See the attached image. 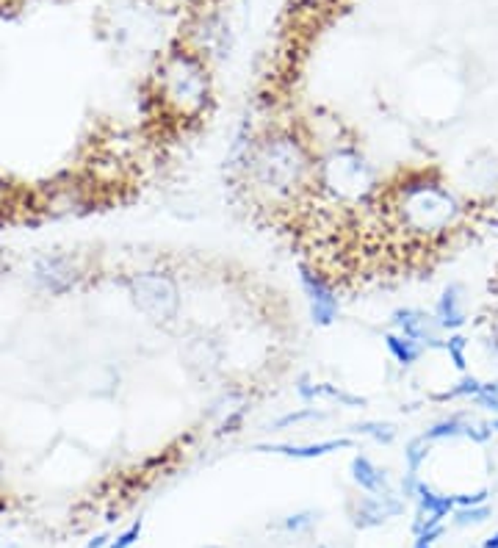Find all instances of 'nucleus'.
<instances>
[{"label": "nucleus", "mask_w": 498, "mask_h": 548, "mask_svg": "<svg viewBox=\"0 0 498 548\" xmlns=\"http://www.w3.org/2000/svg\"><path fill=\"white\" fill-rule=\"evenodd\" d=\"M241 175L266 200L288 203L315 189V153L305 136L275 130L255 139Z\"/></svg>", "instance_id": "1"}, {"label": "nucleus", "mask_w": 498, "mask_h": 548, "mask_svg": "<svg viewBox=\"0 0 498 548\" xmlns=\"http://www.w3.org/2000/svg\"><path fill=\"white\" fill-rule=\"evenodd\" d=\"M155 100L180 122H194L211 103V70L194 51H172L155 75Z\"/></svg>", "instance_id": "2"}, {"label": "nucleus", "mask_w": 498, "mask_h": 548, "mask_svg": "<svg viewBox=\"0 0 498 548\" xmlns=\"http://www.w3.org/2000/svg\"><path fill=\"white\" fill-rule=\"evenodd\" d=\"M404 231L418 236H437L460 219V203L440 180L427 175L407 177L393 189L390 205Z\"/></svg>", "instance_id": "3"}, {"label": "nucleus", "mask_w": 498, "mask_h": 548, "mask_svg": "<svg viewBox=\"0 0 498 548\" xmlns=\"http://www.w3.org/2000/svg\"><path fill=\"white\" fill-rule=\"evenodd\" d=\"M315 189H322L338 203L360 205L377 194L380 180L363 153L341 145L315 156Z\"/></svg>", "instance_id": "4"}, {"label": "nucleus", "mask_w": 498, "mask_h": 548, "mask_svg": "<svg viewBox=\"0 0 498 548\" xmlns=\"http://www.w3.org/2000/svg\"><path fill=\"white\" fill-rule=\"evenodd\" d=\"M130 294L139 305V310H145L153 322H172L180 307V297H177V286L172 278L158 271H145L136 274L130 280Z\"/></svg>", "instance_id": "5"}, {"label": "nucleus", "mask_w": 498, "mask_h": 548, "mask_svg": "<svg viewBox=\"0 0 498 548\" xmlns=\"http://www.w3.org/2000/svg\"><path fill=\"white\" fill-rule=\"evenodd\" d=\"M299 286H302V294L307 299L313 325L315 327L335 325V318L341 313V299H338V291L330 286V280L324 278V274L319 269L299 266Z\"/></svg>", "instance_id": "6"}, {"label": "nucleus", "mask_w": 498, "mask_h": 548, "mask_svg": "<svg viewBox=\"0 0 498 548\" xmlns=\"http://www.w3.org/2000/svg\"><path fill=\"white\" fill-rule=\"evenodd\" d=\"M36 288L48 294H67L80 280V269L72 255H42L31 266Z\"/></svg>", "instance_id": "7"}, {"label": "nucleus", "mask_w": 498, "mask_h": 548, "mask_svg": "<svg viewBox=\"0 0 498 548\" xmlns=\"http://www.w3.org/2000/svg\"><path fill=\"white\" fill-rule=\"evenodd\" d=\"M393 333H401L407 338H416L418 344H424L427 349H443V338H440V327L435 322V316L418 307H399L390 316Z\"/></svg>", "instance_id": "8"}, {"label": "nucleus", "mask_w": 498, "mask_h": 548, "mask_svg": "<svg viewBox=\"0 0 498 548\" xmlns=\"http://www.w3.org/2000/svg\"><path fill=\"white\" fill-rule=\"evenodd\" d=\"M404 513V501L393 493H385V496H363L352 507V524L357 529H374V526H382L385 521L396 518Z\"/></svg>", "instance_id": "9"}, {"label": "nucleus", "mask_w": 498, "mask_h": 548, "mask_svg": "<svg viewBox=\"0 0 498 548\" xmlns=\"http://www.w3.org/2000/svg\"><path fill=\"white\" fill-rule=\"evenodd\" d=\"M89 203V194L78 183H53L51 189H44L36 200V211H42L44 216H67L75 211H83Z\"/></svg>", "instance_id": "10"}, {"label": "nucleus", "mask_w": 498, "mask_h": 548, "mask_svg": "<svg viewBox=\"0 0 498 548\" xmlns=\"http://www.w3.org/2000/svg\"><path fill=\"white\" fill-rule=\"evenodd\" d=\"M343 449H354V438H330V440H319V443H258L252 446V451H263V454H283V457H294V460H315V457L324 454H335Z\"/></svg>", "instance_id": "11"}, {"label": "nucleus", "mask_w": 498, "mask_h": 548, "mask_svg": "<svg viewBox=\"0 0 498 548\" xmlns=\"http://www.w3.org/2000/svg\"><path fill=\"white\" fill-rule=\"evenodd\" d=\"M465 291H463V286H457V283H451L443 294H440V299H437V305H435V322H437V327H440V333H457L465 322H468V310H465V297H463Z\"/></svg>", "instance_id": "12"}, {"label": "nucleus", "mask_w": 498, "mask_h": 548, "mask_svg": "<svg viewBox=\"0 0 498 548\" xmlns=\"http://www.w3.org/2000/svg\"><path fill=\"white\" fill-rule=\"evenodd\" d=\"M349 471H352V482H354L360 490H366V493H371V496L393 493L388 474L371 460V457H366V454H354Z\"/></svg>", "instance_id": "13"}, {"label": "nucleus", "mask_w": 498, "mask_h": 548, "mask_svg": "<svg viewBox=\"0 0 498 548\" xmlns=\"http://www.w3.org/2000/svg\"><path fill=\"white\" fill-rule=\"evenodd\" d=\"M385 349L390 352V357L399 363V365H416L418 360H421V354H424V344H418L416 338H407V335H401V333H388L385 335Z\"/></svg>", "instance_id": "14"}, {"label": "nucleus", "mask_w": 498, "mask_h": 548, "mask_svg": "<svg viewBox=\"0 0 498 548\" xmlns=\"http://www.w3.org/2000/svg\"><path fill=\"white\" fill-rule=\"evenodd\" d=\"M465 424H468V419H465V416H448V419H443V421L432 424V427H429L424 435H427V440L460 438V435H465Z\"/></svg>", "instance_id": "15"}, {"label": "nucleus", "mask_w": 498, "mask_h": 548, "mask_svg": "<svg viewBox=\"0 0 498 548\" xmlns=\"http://www.w3.org/2000/svg\"><path fill=\"white\" fill-rule=\"evenodd\" d=\"M429 443L432 440H427V435H418V438H413L410 443L404 446V463H407V471H410V474H418L421 466L427 463Z\"/></svg>", "instance_id": "16"}, {"label": "nucleus", "mask_w": 498, "mask_h": 548, "mask_svg": "<svg viewBox=\"0 0 498 548\" xmlns=\"http://www.w3.org/2000/svg\"><path fill=\"white\" fill-rule=\"evenodd\" d=\"M443 352L451 357V363H455L457 372H465L468 369V338L460 335V333H451L446 341H443Z\"/></svg>", "instance_id": "17"}, {"label": "nucleus", "mask_w": 498, "mask_h": 548, "mask_svg": "<svg viewBox=\"0 0 498 548\" xmlns=\"http://www.w3.org/2000/svg\"><path fill=\"white\" fill-rule=\"evenodd\" d=\"M327 413H322L319 407H299V410H291V413H286V416H280V419H275L271 421V430H286V427H296V424H302V421H315V419H324Z\"/></svg>", "instance_id": "18"}, {"label": "nucleus", "mask_w": 498, "mask_h": 548, "mask_svg": "<svg viewBox=\"0 0 498 548\" xmlns=\"http://www.w3.org/2000/svg\"><path fill=\"white\" fill-rule=\"evenodd\" d=\"M352 432L363 435V438H371L377 443H393L396 440V427L385 424V421H363V424H357Z\"/></svg>", "instance_id": "19"}, {"label": "nucleus", "mask_w": 498, "mask_h": 548, "mask_svg": "<svg viewBox=\"0 0 498 548\" xmlns=\"http://www.w3.org/2000/svg\"><path fill=\"white\" fill-rule=\"evenodd\" d=\"M493 518V510L487 505H479V507H460L451 513V521H455L457 526H479L484 521Z\"/></svg>", "instance_id": "20"}, {"label": "nucleus", "mask_w": 498, "mask_h": 548, "mask_svg": "<svg viewBox=\"0 0 498 548\" xmlns=\"http://www.w3.org/2000/svg\"><path fill=\"white\" fill-rule=\"evenodd\" d=\"M479 391H482V380H476V377H463L455 388H448V391L440 393L437 399H440V402H448V399H474Z\"/></svg>", "instance_id": "21"}, {"label": "nucleus", "mask_w": 498, "mask_h": 548, "mask_svg": "<svg viewBox=\"0 0 498 548\" xmlns=\"http://www.w3.org/2000/svg\"><path fill=\"white\" fill-rule=\"evenodd\" d=\"M296 393L305 404H313L315 399H322V383H313L307 374L296 383Z\"/></svg>", "instance_id": "22"}, {"label": "nucleus", "mask_w": 498, "mask_h": 548, "mask_svg": "<svg viewBox=\"0 0 498 548\" xmlns=\"http://www.w3.org/2000/svg\"><path fill=\"white\" fill-rule=\"evenodd\" d=\"M142 529H145V524H142V521H136V524H133L130 529H125V532H122L117 540H108V545H106V548H130L136 540L142 537Z\"/></svg>", "instance_id": "23"}, {"label": "nucleus", "mask_w": 498, "mask_h": 548, "mask_svg": "<svg viewBox=\"0 0 498 548\" xmlns=\"http://www.w3.org/2000/svg\"><path fill=\"white\" fill-rule=\"evenodd\" d=\"M315 524V513H294V515H288L286 521H283V526H286V532H305V529H310Z\"/></svg>", "instance_id": "24"}, {"label": "nucleus", "mask_w": 498, "mask_h": 548, "mask_svg": "<svg viewBox=\"0 0 498 548\" xmlns=\"http://www.w3.org/2000/svg\"><path fill=\"white\" fill-rule=\"evenodd\" d=\"M465 438H471V440H476V443H487V440L493 438V427L484 424V421L468 419V424H465Z\"/></svg>", "instance_id": "25"}, {"label": "nucleus", "mask_w": 498, "mask_h": 548, "mask_svg": "<svg viewBox=\"0 0 498 548\" xmlns=\"http://www.w3.org/2000/svg\"><path fill=\"white\" fill-rule=\"evenodd\" d=\"M487 490H479V493H465V496H455V505L457 507H479L487 501Z\"/></svg>", "instance_id": "26"}, {"label": "nucleus", "mask_w": 498, "mask_h": 548, "mask_svg": "<svg viewBox=\"0 0 498 548\" xmlns=\"http://www.w3.org/2000/svg\"><path fill=\"white\" fill-rule=\"evenodd\" d=\"M471 402H474V404H479V407H484V410H490V413H498V396H495V393L479 391V393H476Z\"/></svg>", "instance_id": "27"}, {"label": "nucleus", "mask_w": 498, "mask_h": 548, "mask_svg": "<svg viewBox=\"0 0 498 548\" xmlns=\"http://www.w3.org/2000/svg\"><path fill=\"white\" fill-rule=\"evenodd\" d=\"M307 6H313V9H327V6H335V4H341V0H305Z\"/></svg>", "instance_id": "28"}, {"label": "nucleus", "mask_w": 498, "mask_h": 548, "mask_svg": "<svg viewBox=\"0 0 498 548\" xmlns=\"http://www.w3.org/2000/svg\"><path fill=\"white\" fill-rule=\"evenodd\" d=\"M108 540H111L108 534H98L95 540H89V543H86V548H106V545H108Z\"/></svg>", "instance_id": "29"}, {"label": "nucleus", "mask_w": 498, "mask_h": 548, "mask_svg": "<svg viewBox=\"0 0 498 548\" xmlns=\"http://www.w3.org/2000/svg\"><path fill=\"white\" fill-rule=\"evenodd\" d=\"M9 211V186H0V213Z\"/></svg>", "instance_id": "30"}, {"label": "nucleus", "mask_w": 498, "mask_h": 548, "mask_svg": "<svg viewBox=\"0 0 498 548\" xmlns=\"http://www.w3.org/2000/svg\"><path fill=\"white\" fill-rule=\"evenodd\" d=\"M482 548H498V532H493L490 537L482 540Z\"/></svg>", "instance_id": "31"}, {"label": "nucleus", "mask_w": 498, "mask_h": 548, "mask_svg": "<svg viewBox=\"0 0 498 548\" xmlns=\"http://www.w3.org/2000/svg\"><path fill=\"white\" fill-rule=\"evenodd\" d=\"M416 548H432L429 543H416Z\"/></svg>", "instance_id": "32"}, {"label": "nucleus", "mask_w": 498, "mask_h": 548, "mask_svg": "<svg viewBox=\"0 0 498 548\" xmlns=\"http://www.w3.org/2000/svg\"><path fill=\"white\" fill-rule=\"evenodd\" d=\"M490 427H493V432H498V419H495V421H493Z\"/></svg>", "instance_id": "33"}, {"label": "nucleus", "mask_w": 498, "mask_h": 548, "mask_svg": "<svg viewBox=\"0 0 498 548\" xmlns=\"http://www.w3.org/2000/svg\"><path fill=\"white\" fill-rule=\"evenodd\" d=\"M205 548H221V545H205Z\"/></svg>", "instance_id": "34"}, {"label": "nucleus", "mask_w": 498, "mask_h": 548, "mask_svg": "<svg viewBox=\"0 0 498 548\" xmlns=\"http://www.w3.org/2000/svg\"><path fill=\"white\" fill-rule=\"evenodd\" d=\"M319 548H327V545H319Z\"/></svg>", "instance_id": "35"}, {"label": "nucleus", "mask_w": 498, "mask_h": 548, "mask_svg": "<svg viewBox=\"0 0 498 548\" xmlns=\"http://www.w3.org/2000/svg\"><path fill=\"white\" fill-rule=\"evenodd\" d=\"M0 548H4V545H0Z\"/></svg>", "instance_id": "36"}]
</instances>
